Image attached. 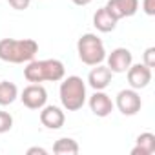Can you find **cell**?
I'll use <instances>...</instances> for the list:
<instances>
[{"label": "cell", "mask_w": 155, "mask_h": 155, "mask_svg": "<svg viewBox=\"0 0 155 155\" xmlns=\"http://www.w3.org/2000/svg\"><path fill=\"white\" fill-rule=\"evenodd\" d=\"M66 68L60 60L57 58H44V60H29L28 66L24 68V77L31 84H40V82H58L64 79Z\"/></svg>", "instance_id": "cell-1"}, {"label": "cell", "mask_w": 155, "mask_h": 155, "mask_svg": "<svg viewBox=\"0 0 155 155\" xmlns=\"http://www.w3.org/2000/svg\"><path fill=\"white\" fill-rule=\"evenodd\" d=\"M38 44L33 38H2L0 40V60L11 64H24L35 58Z\"/></svg>", "instance_id": "cell-2"}, {"label": "cell", "mask_w": 155, "mask_h": 155, "mask_svg": "<svg viewBox=\"0 0 155 155\" xmlns=\"http://www.w3.org/2000/svg\"><path fill=\"white\" fill-rule=\"evenodd\" d=\"M58 95H60V102H62L64 110L77 111L86 102V84L81 77L71 75L68 79H62Z\"/></svg>", "instance_id": "cell-3"}, {"label": "cell", "mask_w": 155, "mask_h": 155, "mask_svg": "<svg viewBox=\"0 0 155 155\" xmlns=\"http://www.w3.org/2000/svg\"><path fill=\"white\" fill-rule=\"evenodd\" d=\"M77 53H79V58L82 60V64H86V66L102 64L106 58L104 42L93 33H84L79 38V42H77Z\"/></svg>", "instance_id": "cell-4"}, {"label": "cell", "mask_w": 155, "mask_h": 155, "mask_svg": "<svg viewBox=\"0 0 155 155\" xmlns=\"http://www.w3.org/2000/svg\"><path fill=\"white\" fill-rule=\"evenodd\" d=\"M113 104L119 108V111H120L122 115H128V117L137 115V113L140 111V108H142L140 95H139L137 90H133V88H130V90H120V91L117 93V99H115Z\"/></svg>", "instance_id": "cell-5"}, {"label": "cell", "mask_w": 155, "mask_h": 155, "mask_svg": "<svg viewBox=\"0 0 155 155\" xmlns=\"http://www.w3.org/2000/svg\"><path fill=\"white\" fill-rule=\"evenodd\" d=\"M20 101L29 110H42L48 102V91L40 84H29L28 88H24Z\"/></svg>", "instance_id": "cell-6"}, {"label": "cell", "mask_w": 155, "mask_h": 155, "mask_svg": "<svg viewBox=\"0 0 155 155\" xmlns=\"http://www.w3.org/2000/svg\"><path fill=\"white\" fill-rule=\"evenodd\" d=\"M106 60L111 73H126L133 64V55L128 48H115L110 55H106Z\"/></svg>", "instance_id": "cell-7"}, {"label": "cell", "mask_w": 155, "mask_h": 155, "mask_svg": "<svg viewBox=\"0 0 155 155\" xmlns=\"http://www.w3.org/2000/svg\"><path fill=\"white\" fill-rule=\"evenodd\" d=\"M128 82L133 90H142L151 82V68L146 64H131L128 68Z\"/></svg>", "instance_id": "cell-8"}, {"label": "cell", "mask_w": 155, "mask_h": 155, "mask_svg": "<svg viewBox=\"0 0 155 155\" xmlns=\"http://www.w3.org/2000/svg\"><path fill=\"white\" fill-rule=\"evenodd\" d=\"M113 108H115V104H113L111 97L108 93H104V90H99L90 97V110L93 111V115H97L101 119L108 117L113 111Z\"/></svg>", "instance_id": "cell-9"}, {"label": "cell", "mask_w": 155, "mask_h": 155, "mask_svg": "<svg viewBox=\"0 0 155 155\" xmlns=\"http://www.w3.org/2000/svg\"><path fill=\"white\" fill-rule=\"evenodd\" d=\"M106 8L117 20H120L126 17H133L137 13L139 0H108Z\"/></svg>", "instance_id": "cell-10"}, {"label": "cell", "mask_w": 155, "mask_h": 155, "mask_svg": "<svg viewBox=\"0 0 155 155\" xmlns=\"http://www.w3.org/2000/svg\"><path fill=\"white\" fill-rule=\"evenodd\" d=\"M111 77H113V73H111V69H110L108 66L97 64V66L90 71V75H88V84H90L95 91L106 90V88L111 84Z\"/></svg>", "instance_id": "cell-11"}, {"label": "cell", "mask_w": 155, "mask_h": 155, "mask_svg": "<svg viewBox=\"0 0 155 155\" xmlns=\"http://www.w3.org/2000/svg\"><path fill=\"white\" fill-rule=\"evenodd\" d=\"M40 122L48 130H60L66 122V115L58 106H44L40 111Z\"/></svg>", "instance_id": "cell-12"}, {"label": "cell", "mask_w": 155, "mask_h": 155, "mask_svg": "<svg viewBox=\"0 0 155 155\" xmlns=\"http://www.w3.org/2000/svg\"><path fill=\"white\" fill-rule=\"evenodd\" d=\"M117 18L108 11V8L104 6V8H101V9H97V13L93 15V26L97 28V31H101V33H110V31H113L115 28H117Z\"/></svg>", "instance_id": "cell-13"}, {"label": "cell", "mask_w": 155, "mask_h": 155, "mask_svg": "<svg viewBox=\"0 0 155 155\" xmlns=\"http://www.w3.org/2000/svg\"><path fill=\"white\" fill-rule=\"evenodd\" d=\"M151 155L155 153V135L150 131H144L137 137V146L131 150V155Z\"/></svg>", "instance_id": "cell-14"}, {"label": "cell", "mask_w": 155, "mask_h": 155, "mask_svg": "<svg viewBox=\"0 0 155 155\" xmlns=\"http://www.w3.org/2000/svg\"><path fill=\"white\" fill-rule=\"evenodd\" d=\"M79 150V142L71 137H62L53 144V153L57 155H77Z\"/></svg>", "instance_id": "cell-15"}, {"label": "cell", "mask_w": 155, "mask_h": 155, "mask_svg": "<svg viewBox=\"0 0 155 155\" xmlns=\"http://www.w3.org/2000/svg\"><path fill=\"white\" fill-rule=\"evenodd\" d=\"M18 97V88L9 82V81H2L0 82V106H9L17 101Z\"/></svg>", "instance_id": "cell-16"}, {"label": "cell", "mask_w": 155, "mask_h": 155, "mask_svg": "<svg viewBox=\"0 0 155 155\" xmlns=\"http://www.w3.org/2000/svg\"><path fill=\"white\" fill-rule=\"evenodd\" d=\"M13 128V117L8 111H0V133H8Z\"/></svg>", "instance_id": "cell-17"}, {"label": "cell", "mask_w": 155, "mask_h": 155, "mask_svg": "<svg viewBox=\"0 0 155 155\" xmlns=\"http://www.w3.org/2000/svg\"><path fill=\"white\" fill-rule=\"evenodd\" d=\"M142 64H146L148 68H155V48H148L142 55Z\"/></svg>", "instance_id": "cell-18"}, {"label": "cell", "mask_w": 155, "mask_h": 155, "mask_svg": "<svg viewBox=\"0 0 155 155\" xmlns=\"http://www.w3.org/2000/svg\"><path fill=\"white\" fill-rule=\"evenodd\" d=\"M8 4H9L13 9H17V11H24V9L29 8L31 0H8Z\"/></svg>", "instance_id": "cell-19"}, {"label": "cell", "mask_w": 155, "mask_h": 155, "mask_svg": "<svg viewBox=\"0 0 155 155\" xmlns=\"http://www.w3.org/2000/svg\"><path fill=\"white\" fill-rule=\"evenodd\" d=\"M142 11L148 17H153L155 15V0H142Z\"/></svg>", "instance_id": "cell-20"}, {"label": "cell", "mask_w": 155, "mask_h": 155, "mask_svg": "<svg viewBox=\"0 0 155 155\" xmlns=\"http://www.w3.org/2000/svg\"><path fill=\"white\" fill-rule=\"evenodd\" d=\"M35 153H38V155H46L48 151H46L44 148H38V146H33V148L28 150V155H35Z\"/></svg>", "instance_id": "cell-21"}, {"label": "cell", "mask_w": 155, "mask_h": 155, "mask_svg": "<svg viewBox=\"0 0 155 155\" xmlns=\"http://www.w3.org/2000/svg\"><path fill=\"white\" fill-rule=\"evenodd\" d=\"M71 2L75 4V6H81V8H84V6H88V4H91L93 0H71Z\"/></svg>", "instance_id": "cell-22"}]
</instances>
